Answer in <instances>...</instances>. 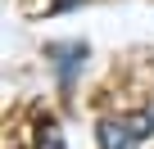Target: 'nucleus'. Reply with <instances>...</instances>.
Instances as JSON below:
<instances>
[{
	"mask_svg": "<svg viewBox=\"0 0 154 149\" xmlns=\"http://www.w3.org/2000/svg\"><path fill=\"white\" fill-rule=\"evenodd\" d=\"M45 54H50V59L59 63V82H63V91H68V86L77 82V68H82V63L91 59V45H86V41L59 45V41H54V45H45Z\"/></svg>",
	"mask_w": 154,
	"mask_h": 149,
	"instance_id": "obj_1",
	"label": "nucleus"
},
{
	"mask_svg": "<svg viewBox=\"0 0 154 149\" xmlns=\"http://www.w3.org/2000/svg\"><path fill=\"white\" fill-rule=\"evenodd\" d=\"M77 5H82V0H54V9H63V14H68V9H77Z\"/></svg>",
	"mask_w": 154,
	"mask_h": 149,
	"instance_id": "obj_5",
	"label": "nucleus"
},
{
	"mask_svg": "<svg viewBox=\"0 0 154 149\" xmlns=\"http://www.w3.org/2000/svg\"><path fill=\"white\" fill-rule=\"evenodd\" d=\"M95 145L100 149H136V136L127 131L122 118H100L95 122Z\"/></svg>",
	"mask_w": 154,
	"mask_h": 149,
	"instance_id": "obj_2",
	"label": "nucleus"
},
{
	"mask_svg": "<svg viewBox=\"0 0 154 149\" xmlns=\"http://www.w3.org/2000/svg\"><path fill=\"white\" fill-rule=\"evenodd\" d=\"M36 149H63V131L54 122H41L36 127Z\"/></svg>",
	"mask_w": 154,
	"mask_h": 149,
	"instance_id": "obj_4",
	"label": "nucleus"
},
{
	"mask_svg": "<svg viewBox=\"0 0 154 149\" xmlns=\"http://www.w3.org/2000/svg\"><path fill=\"white\" fill-rule=\"evenodd\" d=\"M122 122H127V131H131L136 140H149V136H154V113H127Z\"/></svg>",
	"mask_w": 154,
	"mask_h": 149,
	"instance_id": "obj_3",
	"label": "nucleus"
}]
</instances>
